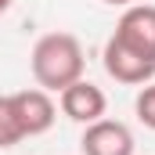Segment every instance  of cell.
Listing matches in <instances>:
<instances>
[{
	"label": "cell",
	"instance_id": "6da1fadb",
	"mask_svg": "<svg viewBox=\"0 0 155 155\" xmlns=\"http://www.w3.org/2000/svg\"><path fill=\"white\" fill-rule=\"evenodd\" d=\"M29 69H33L36 87H43L47 94H61L69 83L83 79V69H87L83 43L72 33H43L33 43Z\"/></svg>",
	"mask_w": 155,
	"mask_h": 155
},
{
	"label": "cell",
	"instance_id": "52a82bcc",
	"mask_svg": "<svg viewBox=\"0 0 155 155\" xmlns=\"http://www.w3.org/2000/svg\"><path fill=\"white\" fill-rule=\"evenodd\" d=\"M18 141H25V134H22V126H18L11 94H0V148H15Z\"/></svg>",
	"mask_w": 155,
	"mask_h": 155
},
{
	"label": "cell",
	"instance_id": "ba28073f",
	"mask_svg": "<svg viewBox=\"0 0 155 155\" xmlns=\"http://www.w3.org/2000/svg\"><path fill=\"white\" fill-rule=\"evenodd\" d=\"M134 112H137V119H141L148 130H155V79H152V83H144V87L137 90Z\"/></svg>",
	"mask_w": 155,
	"mask_h": 155
},
{
	"label": "cell",
	"instance_id": "30bf717a",
	"mask_svg": "<svg viewBox=\"0 0 155 155\" xmlns=\"http://www.w3.org/2000/svg\"><path fill=\"white\" fill-rule=\"evenodd\" d=\"M11 4H15V0H0V15H4V11H7Z\"/></svg>",
	"mask_w": 155,
	"mask_h": 155
},
{
	"label": "cell",
	"instance_id": "5b68a950",
	"mask_svg": "<svg viewBox=\"0 0 155 155\" xmlns=\"http://www.w3.org/2000/svg\"><path fill=\"white\" fill-rule=\"evenodd\" d=\"M58 108H61L65 119L87 126V123H97V119L108 112V97H105V90H101L97 83L76 79V83H69V87L58 94Z\"/></svg>",
	"mask_w": 155,
	"mask_h": 155
},
{
	"label": "cell",
	"instance_id": "7a4b0ae2",
	"mask_svg": "<svg viewBox=\"0 0 155 155\" xmlns=\"http://www.w3.org/2000/svg\"><path fill=\"white\" fill-rule=\"evenodd\" d=\"M116 43L137 51L141 58H152L155 61V4H130L116 22V33H112Z\"/></svg>",
	"mask_w": 155,
	"mask_h": 155
},
{
	"label": "cell",
	"instance_id": "277c9868",
	"mask_svg": "<svg viewBox=\"0 0 155 155\" xmlns=\"http://www.w3.org/2000/svg\"><path fill=\"white\" fill-rule=\"evenodd\" d=\"M101 65H105V72L116 79V83H126V87H144V83L155 79V61H152V58H141L137 51L116 43L112 36L105 40Z\"/></svg>",
	"mask_w": 155,
	"mask_h": 155
},
{
	"label": "cell",
	"instance_id": "9c48e42d",
	"mask_svg": "<svg viewBox=\"0 0 155 155\" xmlns=\"http://www.w3.org/2000/svg\"><path fill=\"white\" fill-rule=\"evenodd\" d=\"M105 4H112V7H130V4H141V0H105Z\"/></svg>",
	"mask_w": 155,
	"mask_h": 155
},
{
	"label": "cell",
	"instance_id": "8992f818",
	"mask_svg": "<svg viewBox=\"0 0 155 155\" xmlns=\"http://www.w3.org/2000/svg\"><path fill=\"white\" fill-rule=\"evenodd\" d=\"M11 105H15V116H18V126H22L25 137L47 134L54 126V119H58V105L43 87H29V90L11 94Z\"/></svg>",
	"mask_w": 155,
	"mask_h": 155
},
{
	"label": "cell",
	"instance_id": "3957f363",
	"mask_svg": "<svg viewBox=\"0 0 155 155\" xmlns=\"http://www.w3.org/2000/svg\"><path fill=\"white\" fill-rule=\"evenodd\" d=\"M134 134L126 123L119 119L101 116L97 123H87L83 126V137H79V152L83 155H134Z\"/></svg>",
	"mask_w": 155,
	"mask_h": 155
}]
</instances>
